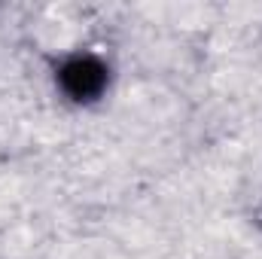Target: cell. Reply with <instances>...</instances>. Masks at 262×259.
<instances>
[{
    "instance_id": "cell-1",
    "label": "cell",
    "mask_w": 262,
    "mask_h": 259,
    "mask_svg": "<svg viewBox=\"0 0 262 259\" xmlns=\"http://www.w3.org/2000/svg\"><path fill=\"white\" fill-rule=\"evenodd\" d=\"M107 82H110V70L95 55H70L58 67V85L76 104H89L101 98Z\"/></svg>"
}]
</instances>
